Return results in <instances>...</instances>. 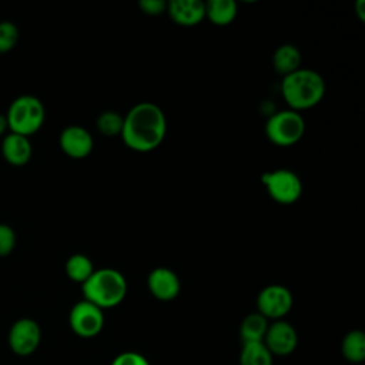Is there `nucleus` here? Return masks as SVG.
Returning <instances> with one entry per match:
<instances>
[{
    "instance_id": "obj_1",
    "label": "nucleus",
    "mask_w": 365,
    "mask_h": 365,
    "mask_svg": "<svg viewBox=\"0 0 365 365\" xmlns=\"http://www.w3.org/2000/svg\"><path fill=\"white\" fill-rule=\"evenodd\" d=\"M167 133L164 111L154 103H138L130 108L123 120L121 140L133 151L148 153L155 150Z\"/></svg>"
},
{
    "instance_id": "obj_2",
    "label": "nucleus",
    "mask_w": 365,
    "mask_h": 365,
    "mask_svg": "<svg viewBox=\"0 0 365 365\" xmlns=\"http://www.w3.org/2000/svg\"><path fill=\"white\" fill-rule=\"evenodd\" d=\"M281 94L289 110L299 113L321 103L325 94V81L315 70L298 68L282 77Z\"/></svg>"
},
{
    "instance_id": "obj_3",
    "label": "nucleus",
    "mask_w": 365,
    "mask_h": 365,
    "mask_svg": "<svg viewBox=\"0 0 365 365\" xmlns=\"http://www.w3.org/2000/svg\"><path fill=\"white\" fill-rule=\"evenodd\" d=\"M84 299L106 309L117 307L127 295L125 277L114 268L94 269L90 278L81 284Z\"/></svg>"
},
{
    "instance_id": "obj_4",
    "label": "nucleus",
    "mask_w": 365,
    "mask_h": 365,
    "mask_svg": "<svg viewBox=\"0 0 365 365\" xmlns=\"http://www.w3.org/2000/svg\"><path fill=\"white\" fill-rule=\"evenodd\" d=\"M46 118L43 103L34 96H20L9 107L6 114L10 133L29 137L37 133Z\"/></svg>"
},
{
    "instance_id": "obj_5",
    "label": "nucleus",
    "mask_w": 365,
    "mask_h": 365,
    "mask_svg": "<svg viewBox=\"0 0 365 365\" xmlns=\"http://www.w3.org/2000/svg\"><path fill=\"white\" fill-rule=\"evenodd\" d=\"M305 133L304 117L294 110H281L274 113L267 124V138L278 147H289L297 144Z\"/></svg>"
},
{
    "instance_id": "obj_6",
    "label": "nucleus",
    "mask_w": 365,
    "mask_h": 365,
    "mask_svg": "<svg viewBox=\"0 0 365 365\" xmlns=\"http://www.w3.org/2000/svg\"><path fill=\"white\" fill-rule=\"evenodd\" d=\"M261 182L265 187L268 195L278 204L289 205L298 201L302 194V182L299 177L285 168L264 173Z\"/></svg>"
},
{
    "instance_id": "obj_7",
    "label": "nucleus",
    "mask_w": 365,
    "mask_h": 365,
    "mask_svg": "<svg viewBox=\"0 0 365 365\" xmlns=\"http://www.w3.org/2000/svg\"><path fill=\"white\" fill-rule=\"evenodd\" d=\"M68 325L80 338H94L103 331L104 312L94 304L81 299L73 305L68 314Z\"/></svg>"
},
{
    "instance_id": "obj_8",
    "label": "nucleus",
    "mask_w": 365,
    "mask_h": 365,
    "mask_svg": "<svg viewBox=\"0 0 365 365\" xmlns=\"http://www.w3.org/2000/svg\"><path fill=\"white\" fill-rule=\"evenodd\" d=\"M291 291L279 284L267 285L257 297V312L267 319H282L292 308Z\"/></svg>"
},
{
    "instance_id": "obj_9",
    "label": "nucleus",
    "mask_w": 365,
    "mask_h": 365,
    "mask_svg": "<svg viewBox=\"0 0 365 365\" xmlns=\"http://www.w3.org/2000/svg\"><path fill=\"white\" fill-rule=\"evenodd\" d=\"M7 341L16 355L29 356L41 342V328L31 318H20L10 327Z\"/></svg>"
},
{
    "instance_id": "obj_10",
    "label": "nucleus",
    "mask_w": 365,
    "mask_h": 365,
    "mask_svg": "<svg viewBox=\"0 0 365 365\" xmlns=\"http://www.w3.org/2000/svg\"><path fill=\"white\" fill-rule=\"evenodd\" d=\"M262 342L272 356H287L297 349L298 332L289 322L278 319L268 325Z\"/></svg>"
},
{
    "instance_id": "obj_11",
    "label": "nucleus",
    "mask_w": 365,
    "mask_h": 365,
    "mask_svg": "<svg viewBox=\"0 0 365 365\" xmlns=\"http://www.w3.org/2000/svg\"><path fill=\"white\" fill-rule=\"evenodd\" d=\"M58 143L63 153L71 158H84L94 147V140L90 131L81 125L66 127L60 134Z\"/></svg>"
},
{
    "instance_id": "obj_12",
    "label": "nucleus",
    "mask_w": 365,
    "mask_h": 365,
    "mask_svg": "<svg viewBox=\"0 0 365 365\" xmlns=\"http://www.w3.org/2000/svg\"><path fill=\"white\" fill-rule=\"evenodd\" d=\"M147 287L155 299L173 301L180 294L181 282L173 269L158 267L148 274Z\"/></svg>"
},
{
    "instance_id": "obj_13",
    "label": "nucleus",
    "mask_w": 365,
    "mask_h": 365,
    "mask_svg": "<svg viewBox=\"0 0 365 365\" xmlns=\"http://www.w3.org/2000/svg\"><path fill=\"white\" fill-rule=\"evenodd\" d=\"M171 20L182 27H192L205 19V3L200 0H173L167 3Z\"/></svg>"
},
{
    "instance_id": "obj_14",
    "label": "nucleus",
    "mask_w": 365,
    "mask_h": 365,
    "mask_svg": "<svg viewBox=\"0 0 365 365\" xmlns=\"http://www.w3.org/2000/svg\"><path fill=\"white\" fill-rule=\"evenodd\" d=\"M31 143L29 137L9 133L1 141V154L3 158L16 167L27 164L31 158Z\"/></svg>"
},
{
    "instance_id": "obj_15",
    "label": "nucleus",
    "mask_w": 365,
    "mask_h": 365,
    "mask_svg": "<svg viewBox=\"0 0 365 365\" xmlns=\"http://www.w3.org/2000/svg\"><path fill=\"white\" fill-rule=\"evenodd\" d=\"M272 66L282 77L297 71L301 66V51L294 44H282L272 54Z\"/></svg>"
},
{
    "instance_id": "obj_16",
    "label": "nucleus",
    "mask_w": 365,
    "mask_h": 365,
    "mask_svg": "<svg viewBox=\"0 0 365 365\" xmlns=\"http://www.w3.org/2000/svg\"><path fill=\"white\" fill-rule=\"evenodd\" d=\"M238 13L234 0H210L205 3V17L215 26L231 24Z\"/></svg>"
},
{
    "instance_id": "obj_17",
    "label": "nucleus",
    "mask_w": 365,
    "mask_h": 365,
    "mask_svg": "<svg viewBox=\"0 0 365 365\" xmlns=\"http://www.w3.org/2000/svg\"><path fill=\"white\" fill-rule=\"evenodd\" d=\"M341 352L351 364H361L365 359V334L361 329H352L342 338Z\"/></svg>"
},
{
    "instance_id": "obj_18",
    "label": "nucleus",
    "mask_w": 365,
    "mask_h": 365,
    "mask_svg": "<svg viewBox=\"0 0 365 365\" xmlns=\"http://www.w3.org/2000/svg\"><path fill=\"white\" fill-rule=\"evenodd\" d=\"M268 325H269L268 319L264 318L261 314L258 312L248 314L240 325V336L242 339V344L262 342Z\"/></svg>"
},
{
    "instance_id": "obj_19",
    "label": "nucleus",
    "mask_w": 365,
    "mask_h": 365,
    "mask_svg": "<svg viewBox=\"0 0 365 365\" xmlns=\"http://www.w3.org/2000/svg\"><path fill=\"white\" fill-rule=\"evenodd\" d=\"M274 356L264 342H245L240 352V365H272Z\"/></svg>"
},
{
    "instance_id": "obj_20",
    "label": "nucleus",
    "mask_w": 365,
    "mask_h": 365,
    "mask_svg": "<svg viewBox=\"0 0 365 365\" xmlns=\"http://www.w3.org/2000/svg\"><path fill=\"white\" fill-rule=\"evenodd\" d=\"M93 261L84 254H73L66 262L67 277L78 284H84L94 272Z\"/></svg>"
},
{
    "instance_id": "obj_21",
    "label": "nucleus",
    "mask_w": 365,
    "mask_h": 365,
    "mask_svg": "<svg viewBox=\"0 0 365 365\" xmlns=\"http://www.w3.org/2000/svg\"><path fill=\"white\" fill-rule=\"evenodd\" d=\"M124 117L115 111H104L97 118V130L100 134L107 137L120 135L123 130Z\"/></svg>"
},
{
    "instance_id": "obj_22",
    "label": "nucleus",
    "mask_w": 365,
    "mask_h": 365,
    "mask_svg": "<svg viewBox=\"0 0 365 365\" xmlns=\"http://www.w3.org/2000/svg\"><path fill=\"white\" fill-rule=\"evenodd\" d=\"M19 41V29L11 21H0V53H7Z\"/></svg>"
},
{
    "instance_id": "obj_23",
    "label": "nucleus",
    "mask_w": 365,
    "mask_h": 365,
    "mask_svg": "<svg viewBox=\"0 0 365 365\" xmlns=\"http://www.w3.org/2000/svg\"><path fill=\"white\" fill-rule=\"evenodd\" d=\"M16 245V234L11 227L0 224V257L9 255Z\"/></svg>"
},
{
    "instance_id": "obj_24",
    "label": "nucleus",
    "mask_w": 365,
    "mask_h": 365,
    "mask_svg": "<svg viewBox=\"0 0 365 365\" xmlns=\"http://www.w3.org/2000/svg\"><path fill=\"white\" fill-rule=\"evenodd\" d=\"M110 365H150L148 359L138 354V352H134V351H125V352H121L118 354Z\"/></svg>"
},
{
    "instance_id": "obj_25",
    "label": "nucleus",
    "mask_w": 365,
    "mask_h": 365,
    "mask_svg": "<svg viewBox=\"0 0 365 365\" xmlns=\"http://www.w3.org/2000/svg\"><path fill=\"white\" fill-rule=\"evenodd\" d=\"M138 6L148 16H158L167 11V3L163 0H141Z\"/></svg>"
},
{
    "instance_id": "obj_26",
    "label": "nucleus",
    "mask_w": 365,
    "mask_h": 365,
    "mask_svg": "<svg viewBox=\"0 0 365 365\" xmlns=\"http://www.w3.org/2000/svg\"><path fill=\"white\" fill-rule=\"evenodd\" d=\"M356 14H358V17H359V20H361V21H364V20H365V11H364V0H359V1L356 3Z\"/></svg>"
},
{
    "instance_id": "obj_27",
    "label": "nucleus",
    "mask_w": 365,
    "mask_h": 365,
    "mask_svg": "<svg viewBox=\"0 0 365 365\" xmlns=\"http://www.w3.org/2000/svg\"><path fill=\"white\" fill-rule=\"evenodd\" d=\"M9 125H7V120H6V115L0 114V137L7 131Z\"/></svg>"
}]
</instances>
